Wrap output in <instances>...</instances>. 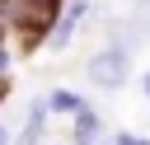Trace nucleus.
<instances>
[{
  "label": "nucleus",
  "instance_id": "nucleus-1",
  "mask_svg": "<svg viewBox=\"0 0 150 145\" xmlns=\"http://www.w3.org/2000/svg\"><path fill=\"white\" fill-rule=\"evenodd\" d=\"M0 19L19 23L23 33H42L56 19V0H0Z\"/></svg>",
  "mask_w": 150,
  "mask_h": 145
},
{
  "label": "nucleus",
  "instance_id": "nucleus-2",
  "mask_svg": "<svg viewBox=\"0 0 150 145\" xmlns=\"http://www.w3.org/2000/svg\"><path fill=\"white\" fill-rule=\"evenodd\" d=\"M127 70H131V56H127V51H117V47H108V51L89 56V65H84V75H89L98 89H117V84L127 80Z\"/></svg>",
  "mask_w": 150,
  "mask_h": 145
},
{
  "label": "nucleus",
  "instance_id": "nucleus-3",
  "mask_svg": "<svg viewBox=\"0 0 150 145\" xmlns=\"http://www.w3.org/2000/svg\"><path fill=\"white\" fill-rule=\"evenodd\" d=\"M89 14V5L84 0H70V5H61V14H56V23H52V47H66L70 37H75V28H80V19Z\"/></svg>",
  "mask_w": 150,
  "mask_h": 145
},
{
  "label": "nucleus",
  "instance_id": "nucleus-4",
  "mask_svg": "<svg viewBox=\"0 0 150 145\" xmlns=\"http://www.w3.org/2000/svg\"><path fill=\"white\" fill-rule=\"evenodd\" d=\"M47 108H56V112H75V108H84L75 94H66V89H56L52 98H47Z\"/></svg>",
  "mask_w": 150,
  "mask_h": 145
},
{
  "label": "nucleus",
  "instance_id": "nucleus-5",
  "mask_svg": "<svg viewBox=\"0 0 150 145\" xmlns=\"http://www.w3.org/2000/svg\"><path fill=\"white\" fill-rule=\"evenodd\" d=\"M131 23H136V28H141V37H145V33H150V0H141V5H136V9H131Z\"/></svg>",
  "mask_w": 150,
  "mask_h": 145
},
{
  "label": "nucleus",
  "instance_id": "nucleus-6",
  "mask_svg": "<svg viewBox=\"0 0 150 145\" xmlns=\"http://www.w3.org/2000/svg\"><path fill=\"white\" fill-rule=\"evenodd\" d=\"M112 145H145V140H136V136H117Z\"/></svg>",
  "mask_w": 150,
  "mask_h": 145
},
{
  "label": "nucleus",
  "instance_id": "nucleus-7",
  "mask_svg": "<svg viewBox=\"0 0 150 145\" xmlns=\"http://www.w3.org/2000/svg\"><path fill=\"white\" fill-rule=\"evenodd\" d=\"M141 89H145V98H150V75H145V80H141Z\"/></svg>",
  "mask_w": 150,
  "mask_h": 145
},
{
  "label": "nucleus",
  "instance_id": "nucleus-8",
  "mask_svg": "<svg viewBox=\"0 0 150 145\" xmlns=\"http://www.w3.org/2000/svg\"><path fill=\"white\" fill-rule=\"evenodd\" d=\"M0 145H9V131H5V126H0Z\"/></svg>",
  "mask_w": 150,
  "mask_h": 145
},
{
  "label": "nucleus",
  "instance_id": "nucleus-9",
  "mask_svg": "<svg viewBox=\"0 0 150 145\" xmlns=\"http://www.w3.org/2000/svg\"><path fill=\"white\" fill-rule=\"evenodd\" d=\"M0 61H5V56H0Z\"/></svg>",
  "mask_w": 150,
  "mask_h": 145
}]
</instances>
